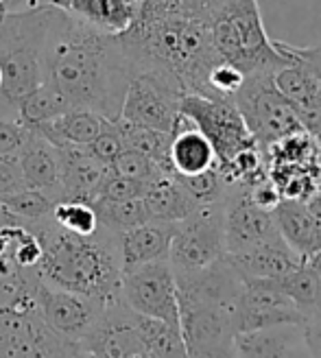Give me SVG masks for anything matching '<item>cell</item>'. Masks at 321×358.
Returning a JSON list of instances; mask_svg holds the SVG:
<instances>
[{
	"mask_svg": "<svg viewBox=\"0 0 321 358\" xmlns=\"http://www.w3.org/2000/svg\"><path fill=\"white\" fill-rule=\"evenodd\" d=\"M273 219L280 236L287 241L299 256H313L317 252V231L315 219L308 201L301 199H282L273 208Z\"/></svg>",
	"mask_w": 321,
	"mask_h": 358,
	"instance_id": "obj_24",
	"label": "cell"
},
{
	"mask_svg": "<svg viewBox=\"0 0 321 358\" xmlns=\"http://www.w3.org/2000/svg\"><path fill=\"white\" fill-rule=\"evenodd\" d=\"M70 358H101V356H97V354H92V352H87V350H83L81 345L77 348V352L70 356Z\"/></svg>",
	"mask_w": 321,
	"mask_h": 358,
	"instance_id": "obj_47",
	"label": "cell"
},
{
	"mask_svg": "<svg viewBox=\"0 0 321 358\" xmlns=\"http://www.w3.org/2000/svg\"><path fill=\"white\" fill-rule=\"evenodd\" d=\"M62 162V199L94 201L103 182L110 175V164H103L85 147L57 149Z\"/></svg>",
	"mask_w": 321,
	"mask_h": 358,
	"instance_id": "obj_18",
	"label": "cell"
},
{
	"mask_svg": "<svg viewBox=\"0 0 321 358\" xmlns=\"http://www.w3.org/2000/svg\"><path fill=\"white\" fill-rule=\"evenodd\" d=\"M107 122L112 120H107L90 110H70L55 120L42 122L38 127L29 129H35L40 136H44L55 149L87 147L107 127Z\"/></svg>",
	"mask_w": 321,
	"mask_h": 358,
	"instance_id": "obj_23",
	"label": "cell"
},
{
	"mask_svg": "<svg viewBox=\"0 0 321 358\" xmlns=\"http://www.w3.org/2000/svg\"><path fill=\"white\" fill-rule=\"evenodd\" d=\"M173 177L182 184V188L192 196V201L197 206L221 203L227 190V182L223 179L219 166L199 175H173Z\"/></svg>",
	"mask_w": 321,
	"mask_h": 358,
	"instance_id": "obj_32",
	"label": "cell"
},
{
	"mask_svg": "<svg viewBox=\"0 0 321 358\" xmlns=\"http://www.w3.org/2000/svg\"><path fill=\"white\" fill-rule=\"evenodd\" d=\"M231 103L241 112L260 151L280 138L306 131L295 107L278 90L273 75L245 77L243 85L231 96Z\"/></svg>",
	"mask_w": 321,
	"mask_h": 358,
	"instance_id": "obj_5",
	"label": "cell"
},
{
	"mask_svg": "<svg viewBox=\"0 0 321 358\" xmlns=\"http://www.w3.org/2000/svg\"><path fill=\"white\" fill-rule=\"evenodd\" d=\"M35 301H38V313L44 324L75 343L87 334L105 308L101 299L55 289L42 278L35 286Z\"/></svg>",
	"mask_w": 321,
	"mask_h": 358,
	"instance_id": "obj_12",
	"label": "cell"
},
{
	"mask_svg": "<svg viewBox=\"0 0 321 358\" xmlns=\"http://www.w3.org/2000/svg\"><path fill=\"white\" fill-rule=\"evenodd\" d=\"M90 151V155H94L99 162L103 164H112L114 159L124 151V142L120 138V131L116 127V120L107 122V127L85 147Z\"/></svg>",
	"mask_w": 321,
	"mask_h": 358,
	"instance_id": "obj_37",
	"label": "cell"
},
{
	"mask_svg": "<svg viewBox=\"0 0 321 358\" xmlns=\"http://www.w3.org/2000/svg\"><path fill=\"white\" fill-rule=\"evenodd\" d=\"M287 358H317V356L306 348V343H299L295 350H291V354Z\"/></svg>",
	"mask_w": 321,
	"mask_h": 358,
	"instance_id": "obj_45",
	"label": "cell"
},
{
	"mask_svg": "<svg viewBox=\"0 0 321 358\" xmlns=\"http://www.w3.org/2000/svg\"><path fill=\"white\" fill-rule=\"evenodd\" d=\"M304 343L313 354H321V308L304 319Z\"/></svg>",
	"mask_w": 321,
	"mask_h": 358,
	"instance_id": "obj_42",
	"label": "cell"
},
{
	"mask_svg": "<svg viewBox=\"0 0 321 358\" xmlns=\"http://www.w3.org/2000/svg\"><path fill=\"white\" fill-rule=\"evenodd\" d=\"M70 110L73 107L68 105V101L50 83L44 81L17 103V120L24 127H38V124L55 120Z\"/></svg>",
	"mask_w": 321,
	"mask_h": 358,
	"instance_id": "obj_28",
	"label": "cell"
},
{
	"mask_svg": "<svg viewBox=\"0 0 321 358\" xmlns=\"http://www.w3.org/2000/svg\"><path fill=\"white\" fill-rule=\"evenodd\" d=\"M243 81L245 75L241 70L221 59L208 75V90H210L208 99H231L236 94V90L243 85Z\"/></svg>",
	"mask_w": 321,
	"mask_h": 358,
	"instance_id": "obj_35",
	"label": "cell"
},
{
	"mask_svg": "<svg viewBox=\"0 0 321 358\" xmlns=\"http://www.w3.org/2000/svg\"><path fill=\"white\" fill-rule=\"evenodd\" d=\"M50 219L62 229L77 236H92L99 231L94 206L83 199H62L50 212Z\"/></svg>",
	"mask_w": 321,
	"mask_h": 358,
	"instance_id": "obj_31",
	"label": "cell"
},
{
	"mask_svg": "<svg viewBox=\"0 0 321 358\" xmlns=\"http://www.w3.org/2000/svg\"><path fill=\"white\" fill-rule=\"evenodd\" d=\"M219 3H223V0H219Z\"/></svg>",
	"mask_w": 321,
	"mask_h": 358,
	"instance_id": "obj_51",
	"label": "cell"
},
{
	"mask_svg": "<svg viewBox=\"0 0 321 358\" xmlns=\"http://www.w3.org/2000/svg\"><path fill=\"white\" fill-rule=\"evenodd\" d=\"M29 136V127L20 120L13 118H0V155H15L24 145Z\"/></svg>",
	"mask_w": 321,
	"mask_h": 358,
	"instance_id": "obj_39",
	"label": "cell"
},
{
	"mask_svg": "<svg viewBox=\"0 0 321 358\" xmlns=\"http://www.w3.org/2000/svg\"><path fill=\"white\" fill-rule=\"evenodd\" d=\"M182 94L173 85L153 75L140 73L129 81L120 107V120L171 134L180 118Z\"/></svg>",
	"mask_w": 321,
	"mask_h": 358,
	"instance_id": "obj_9",
	"label": "cell"
},
{
	"mask_svg": "<svg viewBox=\"0 0 321 358\" xmlns=\"http://www.w3.org/2000/svg\"><path fill=\"white\" fill-rule=\"evenodd\" d=\"M306 260H308V264L315 268V273L321 278V252H315V254H313V256H308Z\"/></svg>",
	"mask_w": 321,
	"mask_h": 358,
	"instance_id": "obj_46",
	"label": "cell"
},
{
	"mask_svg": "<svg viewBox=\"0 0 321 358\" xmlns=\"http://www.w3.org/2000/svg\"><path fill=\"white\" fill-rule=\"evenodd\" d=\"M210 31L219 57L236 66L245 77L276 75L295 62L287 42L269 38L258 0H223Z\"/></svg>",
	"mask_w": 321,
	"mask_h": 358,
	"instance_id": "obj_4",
	"label": "cell"
},
{
	"mask_svg": "<svg viewBox=\"0 0 321 358\" xmlns=\"http://www.w3.org/2000/svg\"><path fill=\"white\" fill-rule=\"evenodd\" d=\"M175 227L177 223L147 221L118 234V254L122 271H129V268L155 260H169V249Z\"/></svg>",
	"mask_w": 321,
	"mask_h": 358,
	"instance_id": "obj_19",
	"label": "cell"
},
{
	"mask_svg": "<svg viewBox=\"0 0 321 358\" xmlns=\"http://www.w3.org/2000/svg\"><path fill=\"white\" fill-rule=\"evenodd\" d=\"M243 280H271L282 278L297 268L306 258L278 234L238 254H225Z\"/></svg>",
	"mask_w": 321,
	"mask_h": 358,
	"instance_id": "obj_15",
	"label": "cell"
},
{
	"mask_svg": "<svg viewBox=\"0 0 321 358\" xmlns=\"http://www.w3.org/2000/svg\"><path fill=\"white\" fill-rule=\"evenodd\" d=\"M289 52H291L293 59L297 64L306 66L311 73L319 79V83H321V44H317V46H304V48L289 44Z\"/></svg>",
	"mask_w": 321,
	"mask_h": 358,
	"instance_id": "obj_41",
	"label": "cell"
},
{
	"mask_svg": "<svg viewBox=\"0 0 321 358\" xmlns=\"http://www.w3.org/2000/svg\"><path fill=\"white\" fill-rule=\"evenodd\" d=\"M177 303H180V332L184 336L186 352L221 341L225 336H234L231 313L186 299H177Z\"/></svg>",
	"mask_w": 321,
	"mask_h": 358,
	"instance_id": "obj_20",
	"label": "cell"
},
{
	"mask_svg": "<svg viewBox=\"0 0 321 358\" xmlns=\"http://www.w3.org/2000/svg\"><path fill=\"white\" fill-rule=\"evenodd\" d=\"M299 343H304V328L297 324L234 332L238 358H287Z\"/></svg>",
	"mask_w": 321,
	"mask_h": 358,
	"instance_id": "obj_22",
	"label": "cell"
},
{
	"mask_svg": "<svg viewBox=\"0 0 321 358\" xmlns=\"http://www.w3.org/2000/svg\"><path fill=\"white\" fill-rule=\"evenodd\" d=\"M79 345L101 358H149L136 328L134 310L116 301L105 306Z\"/></svg>",
	"mask_w": 321,
	"mask_h": 358,
	"instance_id": "obj_14",
	"label": "cell"
},
{
	"mask_svg": "<svg viewBox=\"0 0 321 358\" xmlns=\"http://www.w3.org/2000/svg\"><path fill=\"white\" fill-rule=\"evenodd\" d=\"M15 155L27 188L46 192L55 203L62 201V162L57 149L35 129H29L24 145Z\"/></svg>",
	"mask_w": 321,
	"mask_h": 358,
	"instance_id": "obj_16",
	"label": "cell"
},
{
	"mask_svg": "<svg viewBox=\"0 0 321 358\" xmlns=\"http://www.w3.org/2000/svg\"><path fill=\"white\" fill-rule=\"evenodd\" d=\"M243 293L231 313L234 332L304 324V317L284 295L273 280H243Z\"/></svg>",
	"mask_w": 321,
	"mask_h": 358,
	"instance_id": "obj_11",
	"label": "cell"
},
{
	"mask_svg": "<svg viewBox=\"0 0 321 358\" xmlns=\"http://www.w3.org/2000/svg\"><path fill=\"white\" fill-rule=\"evenodd\" d=\"M142 0H68L66 11L105 35L127 33L138 17Z\"/></svg>",
	"mask_w": 321,
	"mask_h": 358,
	"instance_id": "obj_21",
	"label": "cell"
},
{
	"mask_svg": "<svg viewBox=\"0 0 321 358\" xmlns=\"http://www.w3.org/2000/svg\"><path fill=\"white\" fill-rule=\"evenodd\" d=\"M142 201H145L151 221L164 223H180L199 208L173 175H166L153 182L147 194L142 196Z\"/></svg>",
	"mask_w": 321,
	"mask_h": 358,
	"instance_id": "obj_25",
	"label": "cell"
},
{
	"mask_svg": "<svg viewBox=\"0 0 321 358\" xmlns=\"http://www.w3.org/2000/svg\"><path fill=\"white\" fill-rule=\"evenodd\" d=\"M188 358H238L234 348V336H225L221 341L192 348L188 350Z\"/></svg>",
	"mask_w": 321,
	"mask_h": 358,
	"instance_id": "obj_40",
	"label": "cell"
},
{
	"mask_svg": "<svg viewBox=\"0 0 321 358\" xmlns=\"http://www.w3.org/2000/svg\"><path fill=\"white\" fill-rule=\"evenodd\" d=\"M175 282L177 299L206 303L227 313H234L245 284L227 256L197 271H175Z\"/></svg>",
	"mask_w": 321,
	"mask_h": 358,
	"instance_id": "obj_13",
	"label": "cell"
},
{
	"mask_svg": "<svg viewBox=\"0 0 321 358\" xmlns=\"http://www.w3.org/2000/svg\"><path fill=\"white\" fill-rule=\"evenodd\" d=\"M3 15H5V5H3V0H0V20H3Z\"/></svg>",
	"mask_w": 321,
	"mask_h": 358,
	"instance_id": "obj_48",
	"label": "cell"
},
{
	"mask_svg": "<svg viewBox=\"0 0 321 358\" xmlns=\"http://www.w3.org/2000/svg\"><path fill=\"white\" fill-rule=\"evenodd\" d=\"M15 225H29V223H24L20 217H15V214H13L7 206L0 203V229H5V227H15Z\"/></svg>",
	"mask_w": 321,
	"mask_h": 358,
	"instance_id": "obj_44",
	"label": "cell"
},
{
	"mask_svg": "<svg viewBox=\"0 0 321 358\" xmlns=\"http://www.w3.org/2000/svg\"><path fill=\"white\" fill-rule=\"evenodd\" d=\"M149 188H151V184H147V182H138V179L120 177V175H114L110 171V175H107V179H105L101 190H99V196H101V199H112V201L142 199ZM99 196H97V199H99Z\"/></svg>",
	"mask_w": 321,
	"mask_h": 358,
	"instance_id": "obj_36",
	"label": "cell"
},
{
	"mask_svg": "<svg viewBox=\"0 0 321 358\" xmlns=\"http://www.w3.org/2000/svg\"><path fill=\"white\" fill-rule=\"evenodd\" d=\"M225 256L223 201L199 206L177 223L169 249L173 271H197Z\"/></svg>",
	"mask_w": 321,
	"mask_h": 358,
	"instance_id": "obj_7",
	"label": "cell"
},
{
	"mask_svg": "<svg viewBox=\"0 0 321 358\" xmlns=\"http://www.w3.org/2000/svg\"><path fill=\"white\" fill-rule=\"evenodd\" d=\"M219 7V0H142L131 29L118 35L134 75H153L182 96H210L208 75L221 62L210 31Z\"/></svg>",
	"mask_w": 321,
	"mask_h": 358,
	"instance_id": "obj_1",
	"label": "cell"
},
{
	"mask_svg": "<svg viewBox=\"0 0 321 358\" xmlns=\"http://www.w3.org/2000/svg\"><path fill=\"white\" fill-rule=\"evenodd\" d=\"M46 83L73 110H90L107 120L120 118V107L134 79L120 38L105 35L55 7L44 38Z\"/></svg>",
	"mask_w": 321,
	"mask_h": 358,
	"instance_id": "obj_2",
	"label": "cell"
},
{
	"mask_svg": "<svg viewBox=\"0 0 321 358\" xmlns=\"http://www.w3.org/2000/svg\"><path fill=\"white\" fill-rule=\"evenodd\" d=\"M99 227L110 231V234H122V231L134 229L142 223L151 221L149 212L142 199H127V201H112V199H94L92 201Z\"/></svg>",
	"mask_w": 321,
	"mask_h": 358,
	"instance_id": "obj_29",
	"label": "cell"
},
{
	"mask_svg": "<svg viewBox=\"0 0 321 358\" xmlns=\"http://www.w3.org/2000/svg\"><path fill=\"white\" fill-rule=\"evenodd\" d=\"M315 356H317V358H321V354H315Z\"/></svg>",
	"mask_w": 321,
	"mask_h": 358,
	"instance_id": "obj_50",
	"label": "cell"
},
{
	"mask_svg": "<svg viewBox=\"0 0 321 358\" xmlns=\"http://www.w3.org/2000/svg\"><path fill=\"white\" fill-rule=\"evenodd\" d=\"M278 234L273 210H264L249 196V184H227L223 196L225 254H238Z\"/></svg>",
	"mask_w": 321,
	"mask_h": 358,
	"instance_id": "obj_10",
	"label": "cell"
},
{
	"mask_svg": "<svg viewBox=\"0 0 321 358\" xmlns=\"http://www.w3.org/2000/svg\"><path fill=\"white\" fill-rule=\"evenodd\" d=\"M120 297L124 306L138 315L166 321L180 328L177 282L169 260H155L122 271Z\"/></svg>",
	"mask_w": 321,
	"mask_h": 358,
	"instance_id": "obj_8",
	"label": "cell"
},
{
	"mask_svg": "<svg viewBox=\"0 0 321 358\" xmlns=\"http://www.w3.org/2000/svg\"><path fill=\"white\" fill-rule=\"evenodd\" d=\"M27 188L17 155H0V199Z\"/></svg>",
	"mask_w": 321,
	"mask_h": 358,
	"instance_id": "obj_38",
	"label": "cell"
},
{
	"mask_svg": "<svg viewBox=\"0 0 321 358\" xmlns=\"http://www.w3.org/2000/svg\"><path fill=\"white\" fill-rule=\"evenodd\" d=\"M180 112L197 124L201 134L210 140L214 153H217L219 166L234 159L241 151L258 147L231 99L186 94L182 96Z\"/></svg>",
	"mask_w": 321,
	"mask_h": 358,
	"instance_id": "obj_6",
	"label": "cell"
},
{
	"mask_svg": "<svg viewBox=\"0 0 321 358\" xmlns=\"http://www.w3.org/2000/svg\"><path fill=\"white\" fill-rule=\"evenodd\" d=\"M116 127L120 131V138L124 142V149L138 151L142 155H147L162 166L169 175V138L171 134L164 131H155L149 127H142V124H134L127 120H116Z\"/></svg>",
	"mask_w": 321,
	"mask_h": 358,
	"instance_id": "obj_30",
	"label": "cell"
},
{
	"mask_svg": "<svg viewBox=\"0 0 321 358\" xmlns=\"http://www.w3.org/2000/svg\"><path fill=\"white\" fill-rule=\"evenodd\" d=\"M0 203L7 206L15 217H20L24 223H38L50 217L52 208H55V201L42 190L35 188H22L17 190L5 199H0Z\"/></svg>",
	"mask_w": 321,
	"mask_h": 358,
	"instance_id": "obj_33",
	"label": "cell"
},
{
	"mask_svg": "<svg viewBox=\"0 0 321 358\" xmlns=\"http://www.w3.org/2000/svg\"><path fill=\"white\" fill-rule=\"evenodd\" d=\"M219 166L210 140L190 118L180 114L169 138V171L171 175H199Z\"/></svg>",
	"mask_w": 321,
	"mask_h": 358,
	"instance_id": "obj_17",
	"label": "cell"
},
{
	"mask_svg": "<svg viewBox=\"0 0 321 358\" xmlns=\"http://www.w3.org/2000/svg\"><path fill=\"white\" fill-rule=\"evenodd\" d=\"M0 87H3V68H0Z\"/></svg>",
	"mask_w": 321,
	"mask_h": 358,
	"instance_id": "obj_49",
	"label": "cell"
},
{
	"mask_svg": "<svg viewBox=\"0 0 321 358\" xmlns=\"http://www.w3.org/2000/svg\"><path fill=\"white\" fill-rule=\"evenodd\" d=\"M136 328L149 358H188L184 336L177 326L134 313Z\"/></svg>",
	"mask_w": 321,
	"mask_h": 358,
	"instance_id": "obj_26",
	"label": "cell"
},
{
	"mask_svg": "<svg viewBox=\"0 0 321 358\" xmlns=\"http://www.w3.org/2000/svg\"><path fill=\"white\" fill-rule=\"evenodd\" d=\"M278 289L291 299L293 306L299 310L301 317H311L321 308V278L315 273V268L308 260L301 262L297 268L282 278H271Z\"/></svg>",
	"mask_w": 321,
	"mask_h": 358,
	"instance_id": "obj_27",
	"label": "cell"
},
{
	"mask_svg": "<svg viewBox=\"0 0 321 358\" xmlns=\"http://www.w3.org/2000/svg\"><path fill=\"white\" fill-rule=\"evenodd\" d=\"M35 236L42 243V258L35 268L48 286L101 299L105 306L122 301V264L116 234L99 227L92 236H77L50 219Z\"/></svg>",
	"mask_w": 321,
	"mask_h": 358,
	"instance_id": "obj_3",
	"label": "cell"
},
{
	"mask_svg": "<svg viewBox=\"0 0 321 358\" xmlns=\"http://www.w3.org/2000/svg\"><path fill=\"white\" fill-rule=\"evenodd\" d=\"M110 171L114 175L138 179V182H147V184H153V182H157V179L169 175L162 166L155 162V159L142 155L138 151H131V149H124L110 164Z\"/></svg>",
	"mask_w": 321,
	"mask_h": 358,
	"instance_id": "obj_34",
	"label": "cell"
},
{
	"mask_svg": "<svg viewBox=\"0 0 321 358\" xmlns=\"http://www.w3.org/2000/svg\"><path fill=\"white\" fill-rule=\"evenodd\" d=\"M3 5H5V13H22V11H31L38 7L66 9L68 0H3Z\"/></svg>",
	"mask_w": 321,
	"mask_h": 358,
	"instance_id": "obj_43",
	"label": "cell"
}]
</instances>
